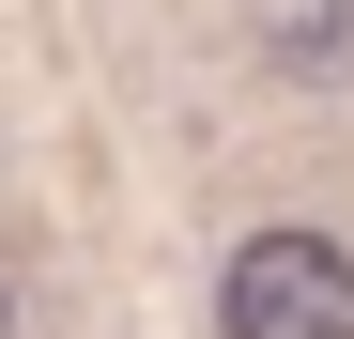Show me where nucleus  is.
Returning <instances> with one entry per match:
<instances>
[{
  "instance_id": "obj_2",
  "label": "nucleus",
  "mask_w": 354,
  "mask_h": 339,
  "mask_svg": "<svg viewBox=\"0 0 354 339\" xmlns=\"http://www.w3.org/2000/svg\"><path fill=\"white\" fill-rule=\"evenodd\" d=\"M262 46H277L292 77H339L354 62V0H262Z\"/></svg>"
},
{
  "instance_id": "obj_1",
  "label": "nucleus",
  "mask_w": 354,
  "mask_h": 339,
  "mask_svg": "<svg viewBox=\"0 0 354 339\" xmlns=\"http://www.w3.org/2000/svg\"><path fill=\"white\" fill-rule=\"evenodd\" d=\"M231 339H354V247L339 232H247L216 277Z\"/></svg>"
},
{
  "instance_id": "obj_3",
  "label": "nucleus",
  "mask_w": 354,
  "mask_h": 339,
  "mask_svg": "<svg viewBox=\"0 0 354 339\" xmlns=\"http://www.w3.org/2000/svg\"><path fill=\"white\" fill-rule=\"evenodd\" d=\"M0 339H16V277H0Z\"/></svg>"
}]
</instances>
